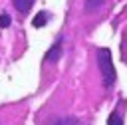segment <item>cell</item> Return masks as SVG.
<instances>
[{"instance_id": "6da1fadb", "label": "cell", "mask_w": 127, "mask_h": 125, "mask_svg": "<svg viewBox=\"0 0 127 125\" xmlns=\"http://www.w3.org/2000/svg\"><path fill=\"white\" fill-rule=\"evenodd\" d=\"M97 65H99V71H101V77H103V85L111 87L115 83V67H113V62H111V52L107 48L97 50Z\"/></svg>"}, {"instance_id": "7a4b0ae2", "label": "cell", "mask_w": 127, "mask_h": 125, "mask_svg": "<svg viewBox=\"0 0 127 125\" xmlns=\"http://www.w3.org/2000/svg\"><path fill=\"white\" fill-rule=\"evenodd\" d=\"M60 56H62V38L48 50V54H46V62H58Z\"/></svg>"}, {"instance_id": "3957f363", "label": "cell", "mask_w": 127, "mask_h": 125, "mask_svg": "<svg viewBox=\"0 0 127 125\" xmlns=\"http://www.w3.org/2000/svg\"><path fill=\"white\" fill-rule=\"evenodd\" d=\"M12 4H14V8H16L20 14H26V12L32 8L34 0H12Z\"/></svg>"}, {"instance_id": "277c9868", "label": "cell", "mask_w": 127, "mask_h": 125, "mask_svg": "<svg viewBox=\"0 0 127 125\" xmlns=\"http://www.w3.org/2000/svg\"><path fill=\"white\" fill-rule=\"evenodd\" d=\"M48 125H81V123L75 117H58V119H52Z\"/></svg>"}, {"instance_id": "5b68a950", "label": "cell", "mask_w": 127, "mask_h": 125, "mask_svg": "<svg viewBox=\"0 0 127 125\" xmlns=\"http://www.w3.org/2000/svg\"><path fill=\"white\" fill-rule=\"evenodd\" d=\"M103 2L105 0H85L83 2V8H85V12H95V10H99L103 6Z\"/></svg>"}, {"instance_id": "8992f818", "label": "cell", "mask_w": 127, "mask_h": 125, "mask_svg": "<svg viewBox=\"0 0 127 125\" xmlns=\"http://www.w3.org/2000/svg\"><path fill=\"white\" fill-rule=\"evenodd\" d=\"M50 20V14L48 12H40V14H36V18H34V26L36 28H42V26H46V22Z\"/></svg>"}, {"instance_id": "52a82bcc", "label": "cell", "mask_w": 127, "mask_h": 125, "mask_svg": "<svg viewBox=\"0 0 127 125\" xmlns=\"http://www.w3.org/2000/svg\"><path fill=\"white\" fill-rule=\"evenodd\" d=\"M107 125H123V119H121L119 111H113V113L109 115V119H107Z\"/></svg>"}, {"instance_id": "ba28073f", "label": "cell", "mask_w": 127, "mask_h": 125, "mask_svg": "<svg viewBox=\"0 0 127 125\" xmlns=\"http://www.w3.org/2000/svg\"><path fill=\"white\" fill-rule=\"evenodd\" d=\"M10 22H12V18L8 16V12H2V14H0V26H2V28H8Z\"/></svg>"}, {"instance_id": "9c48e42d", "label": "cell", "mask_w": 127, "mask_h": 125, "mask_svg": "<svg viewBox=\"0 0 127 125\" xmlns=\"http://www.w3.org/2000/svg\"><path fill=\"white\" fill-rule=\"evenodd\" d=\"M123 50L127 52V30H125V34H123Z\"/></svg>"}]
</instances>
